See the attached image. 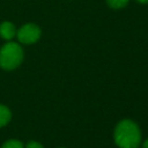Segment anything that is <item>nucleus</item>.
<instances>
[{"instance_id": "nucleus-1", "label": "nucleus", "mask_w": 148, "mask_h": 148, "mask_svg": "<svg viewBox=\"0 0 148 148\" xmlns=\"http://www.w3.org/2000/svg\"><path fill=\"white\" fill-rule=\"evenodd\" d=\"M113 140L119 148H138L141 143L140 128L133 120L123 119L116 125Z\"/></svg>"}, {"instance_id": "nucleus-2", "label": "nucleus", "mask_w": 148, "mask_h": 148, "mask_svg": "<svg viewBox=\"0 0 148 148\" xmlns=\"http://www.w3.org/2000/svg\"><path fill=\"white\" fill-rule=\"evenodd\" d=\"M23 60V50L20 44L8 42L0 49V67L6 71L17 68Z\"/></svg>"}, {"instance_id": "nucleus-3", "label": "nucleus", "mask_w": 148, "mask_h": 148, "mask_svg": "<svg viewBox=\"0 0 148 148\" xmlns=\"http://www.w3.org/2000/svg\"><path fill=\"white\" fill-rule=\"evenodd\" d=\"M40 35H42L40 28L35 23H27L16 31L18 42L27 45L36 43L40 38Z\"/></svg>"}, {"instance_id": "nucleus-4", "label": "nucleus", "mask_w": 148, "mask_h": 148, "mask_svg": "<svg viewBox=\"0 0 148 148\" xmlns=\"http://www.w3.org/2000/svg\"><path fill=\"white\" fill-rule=\"evenodd\" d=\"M15 35H16V28L12 22L5 21V22L0 23V36H1V38L6 39V40H10Z\"/></svg>"}, {"instance_id": "nucleus-5", "label": "nucleus", "mask_w": 148, "mask_h": 148, "mask_svg": "<svg viewBox=\"0 0 148 148\" xmlns=\"http://www.w3.org/2000/svg\"><path fill=\"white\" fill-rule=\"evenodd\" d=\"M10 118H12L10 110L6 105L0 104V127L6 126L10 121Z\"/></svg>"}, {"instance_id": "nucleus-6", "label": "nucleus", "mask_w": 148, "mask_h": 148, "mask_svg": "<svg viewBox=\"0 0 148 148\" xmlns=\"http://www.w3.org/2000/svg\"><path fill=\"white\" fill-rule=\"evenodd\" d=\"M130 0H106V3L109 5V7L113 8V9H120L124 8L125 6H127Z\"/></svg>"}, {"instance_id": "nucleus-7", "label": "nucleus", "mask_w": 148, "mask_h": 148, "mask_svg": "<svg viewBox=\"0 0 148 148\" xmlns=\"http://www.w3.org/2000/svg\"><path fill=\"white\" fill-rule=\"evenodd\" d=\"M1 148H23V143L20 141V140H16V139H10L8 141H6Z\"/></svg>"}, {"instance_id": "nucleus-8", "label": "nucleus", "mask_w": 148, "mask_h": 148, "mask_svg": "<svg viewBox=\"0 0 148 148\" xmlns=\"http://www.w3.org/2000/svg\"><path fill=\"white\" fill-rule=\"evenodd\" d=\"M25 148H44V147L39 142H37V141H29L25 145Z\"/></svg>"}, {"instance_id": "nucleus-9", "label": "nucleus", "mask_w": 148, "mask_h": 148, "mask_svg": "<svg viewBox=\"0 0 148 148\" xmlns=\"http://www.w3.org/2000/svg\"><path fill=\"white\" fill-rule=\"evenodd\" d=\"M143 148H148V139L143 142Z\"/></svg>"}, {"instance_id": "nucleus-10", "label": "nucleus", "mask_w": 148, "mask_h": 148, "mask_svg": "<svg viewBox=\"0 0 148 148\" xmlns=\"http://www.w3.org/2000/svg\"><path fill=\"white\" fill-rule=\"evenodd\" d=\"M136 1L140 3H148V0H136Z\"/></svg>"}]
</instances>
